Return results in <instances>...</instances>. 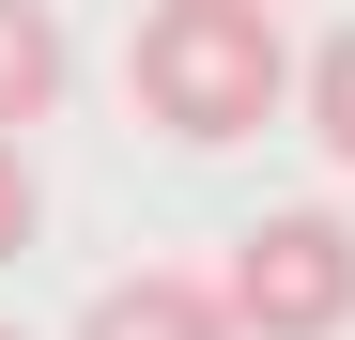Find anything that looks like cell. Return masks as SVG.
I'll return each mask as SVG.
<instances>
[{"label": "cell", "mask_w": 355, "mask_h": 340, "mask_svg": "<svg viewBox=\"0 0 355 340\" xmlns=\"http://www.w3.org/2000/svg\"><path fill=\"white\" fill-rule=\"evenodd\" d=\"M62 78H78L62 16H46V0H0V139H31L46 108H62Z\"/></svg>", "instance_id": "obj_4"}, {"label": "cell", "mask_w": 355, "mask_h": 340, "mask_svg": "<svg viewBox=\"0 0 355 340\" xmlns=\"http://www.w3.org/2000/svg\"><path fill=\"white\" fill-rule=\"evenodd\" d=\"M0 340H16V325H0Z\"/></svg>", "instance_id": "obj_7"}, {"label": "cell", "mask_w": 355, "mask_h": 340, "mask_svg": "<svg viewBox=\"0 0 355 340\" xmlns=\"http://www.w3.org/2000/svg\"><path fill=\"white\" fill-rule=\"evenodd\" d=\"M293 93H309V139H324V155L355 170V16H340V31L309 46V78H293Z\"/></svg>", "instance_id": "obj_5"}, {"label": "cell", "mask_w": 355, "mask_h": 340, "mask_svg": "<svg viewBox=\"0 0 355 340\" xmlns=\"http://www.w3.org/2000/svg\"><path fill=\"white\" fill-rule=\"evenodd\" d=\"M31 216H46V201H31V155H16V139H0V263H16V248H31Z\"/></svg>", "instance_id": "obj_6"}, {"label": "cell", "mask_w": 355, "mask_h": 340, "mask_svg": "<svg viewBox=\"0 0 355 340\" xmlns=\"http://www.w3.org/2000/svg\"><path fill=\"white\" fill-rule=\"evenodd\" d=\"M78 340H232V309H216V278L139 263V278H108V294L78 309Z\"/></svg>", "instance_id": "obj_3"}, {"label": "cell", "mask_w": 355, "mask_h": 340, "mask_svg": "<svg viewBox=\"0 0 355 340\" xmlns=\"http://www.w3.org/2000/svg\"><path fill=\"white\" fill-rule=\"evenodd\" d=\"M216 309H232V340H340L355 325V232L324 201L248 216V248L216 263Z\"/></svg>", "instance_id": "obj_2"}, {"label": "cell", "mask_w": 355, "mask_h": 340, "mask_svg": "<svg viewBox=\"0 0 355 340\" xmlns=\"http://www.w3.org/2000/svg\"><path fill=\"white\" fill-rule=\"evenodd\" d=\"M124 78L170 139H248L278 124V93H293V46L263 0H155V16L124 31Z\"/></svg>", "instance_id": "obj_1"}]
</instances>
